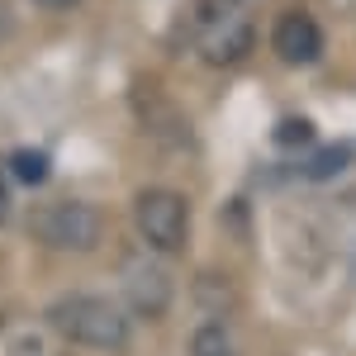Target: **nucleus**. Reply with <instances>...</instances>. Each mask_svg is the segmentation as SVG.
Segmentation results:
<instances>
[{
  "mask_svg": "<svg viewBox=\"0 0 356 356\" xmlns=\"http://www.w3.org/2000/svg\"><path fill=\"white\" fill-rule=\"evenodd\" d=\"M191 356H238V342H233V332L223 328L219 318H209V323H200V328H195Z\"/></svg>",
  "mask_w": 356,
  "mask_h": 356,
  "instance_id": "7",
  "label": "nucleus"
},
{
  "mask_svg": "<svg viewBox=\"0 0 356 356\" xmlns=\"http://www.w3.org/2000/svg\"><path fill=\"white\" fill-rule=\"evenodd\" d=\"M124 280H129V300H134L147 318H157L166 304H171V275H166L157 261H134V266H124Z\"/></svg>",
  "mask_w": 356,
  "mask_h": 356,
  "instance_id": "6",
  "label": "nucleus"
},
{
  "mask_svg": "<svg viewBox=\"0 0 356 356\" xmlns=\"http://www.w3.org/2000/svg\"><path fill=\"white\" fill-rule=\"evenodd\" d=\"M347 162H352V152H347V147H328L323 157H314V162L304 166V176H314V181H328V176H337V171H342Z\"/></svg>",
  "mask_w": 356,
  "mask_h": 356,
  "instance_id": "10",
  "label": "nucleus"
},
{
  "mask_svg": "<svg viewBox=\"0 0 356 356\" xmlns=\"http://www.w3.org/2000/svg\"><path fill=\"white\" fill-rule=\"evenodd\" d=\"M48 328L57 337H67L72 347H86V352H124L129 337H134L129 314L114 300H105V295H76V290L48 304Z\"/></svg>",
  "mask_w": 356,
  "mask_h": 356,
  "instance_id": "1",
  "label": "nucleus"
},
{
  "mask_svg": "<svg viewBox=\"0 0 356 356\" xmlns=\"http://www.w3.org/2000/svg\"><path fill=\"white\" fill-rule=\"evenodd\" d=\"M29 228H33V238L43 247H57V252H90V247H100V238H105L100 209L86 204V200H57L48 209H38L29 219Z\"/></svg>",
  "mask_w": 356,
  "mask_h": 356,
  "instance_id": "4",
  "label": "nucleus"
},
{
  "mask_svg": "<svg viewBox=\"0 0 356 356\" xmlns=\"http://www.w3.org/2000/svg\"><path fill=\"white\" fill-rule=\"evenodd\" d=\"M257 43V29L243 0H200L195 15V53L209 67H238Z\"/></svg>",
  "mask_w": 356,
  "mask_h": 356,
  "instance_id": "2",
  "label": "nucleus"
},
{
  "mask_svg": "<svg viewBox=\"0 0 356 356\" xmlns=\"http://www.w3.org/2000/svg\"><path fill=\"white\" fill-rule=\"evenodd\" d=\"M275 57L280 62H290V67H309V62H318L323 53V29L318 19H309V15H285V19H275Z\"/></svg>",
  "mask_w": 356,
  "mask_h": 356,
  "instance_id": "5",
  "label": "nucleus"
},
{
  "mask_svg": "<svg viewBox=\"0 0 356 356\" xmlns=\"http://www.w3.org/2000/svg\"><path fill=\"white\" fill-rule=\"evenodd\" d=\"M10 219V181H5V166H0V223Z\"/></svg>",
  "mask_w": 356,
  "mask_h": 356,
  "instance_id": "11",
  "label": "nucleus"
},
{
  "mask_svg": "<svg viewBox=\"0 0 356 356\" xmlns=\"http://www.w3.org/2000/svg\"><path fill=\"white\" fill-rule=\"evenodd\" d=\"M275 147L304 152V147H318V134H314L309 119H280V124H275Z\"/></svg>",
  "mask_w": 356,
  "mask_h": 356,
  "instance_id": "8",
  "label": "nucleus"
},
{
  "mask_svg": "<svg viewBox=\"0 0 356 356\" xmlns=\"http://www.w3.org/2000/svg\"><path fill=\"white\" fill-rule=\"evenodd\" d=\"M33 5H43V10H72V5H81V0H33Z\"/></svg>",
  "mask_w": 356,
  "mask_h": 356,
  "instance_id": "12",
  "label": "nucleus"
},
{
  "mask_svg": "<svg viewBox=\"0 0 356 356\" xmlns=\"http://www.w3.org/2000/svg\"><path fill=\"white\" fill-rule=\"evenodd\" d=\"M134 223L143 233V243L152 247L157 257H176L191 243V204H186L181 191H166V186L143 191L134 204Z\"/></svg>",
  "mask_w": 356,
  "mask_h": 356,
  "instance_id": "3",
  "label": "nucleus"
},
{
  "mask_svg": "<svg viewBox=\"0 0 356 356\" xmlns=\"http://www.w3.org/2000/svg\"><path fill=\"white\" fill-rule=\"evenodd\" d=\"M10 176H15L19 186H43V181H48V157L33 152V147H19V152L10 157Z\"/></svg>",
  "mask_w": 356,
  "mask_h": 356,
  "instance_id": "9",
  "label": "nucleus"
}]
</instances>
